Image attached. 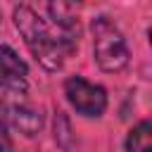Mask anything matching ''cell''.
I'll return each instance as SVG.
<instances>
[{
    "label": "cell",
    "instance_id": "1",
    "mask_svg": "<svg viewBox=\"0 0 152 152\" xmlns=\"http://www.w3.org/2000/svg\"><path fill=\"white\" fill-rule=\"evenodd\" d=\"M12 19H14V28L24 38V45L45 71L52 74L59 71L66 57L78 48V33H66V31H59V36L52 33L45 19L38 17L28 5L14 7Z\"/></svg>",
    "mask_w": 152,
    "mask_h": 152
},
{
    "label": "cell",
    "instance_id": "2",
    "mask_svg": "<svg viewBox=\"0 0 152 152\" xmlns=\"http://www.w3.org/2000/svg\"><path fill=\"white\" fill-rule=\"evenodd\" d=\"M90 36H93V57L97 66L107 74H119L131 62V50L119 31V26L107 17L97 14L90 21Z\"/></svg>",
    "mask_w": 152,
    "mask_h": 152
},
{
    "label": "cell",
    "instance_id": "3",
    "mask_svg": "<svg viewBox=\"0 0 152 152\" xmlns=\"http://www.w3.org/2000/svg\"><path fill=\"white\" fill-rule=\"evenodd\" d=\"M64 97L86 119H100L107 112V90L97 83L86 81L83 76H69L64 81Z\"/></svg>",
    "mask_w": 152,
    "mask_h": 152
},
{
    "label": "cell",
    "instance_id": "4",
    "mask_svg": "<svg viewBox=\"0 0 152 152\" xmlns=\"http://www.w3.org/2000/svg\"><path fill=\"white\" fill-rule=\"evenodd\" d=\"M28 64L17 55L14 48L0 45V90L10 95H26L28 90Z\"/></svg>",
    "mask_w": 152,
    "mask_h": 152
},
{
    "label": "cell",
    "instance_id": "5",
    "mask_svg": "<svg viewBox=\"0 0 152 152\" xmlns=\"http://www.w3.org/2000/svg\"><path fill=\"white\" fill-rule=\"evenodd\" d=\"M2 112H5V116H2L5 124L12 126L14 131H19V133L26 135V138L38 135L40 128H43V114H40V109H36V107H31V104L12 102V104H5Z\"/></svg>",
    "mask_w": 152,
    "mask_h": 152
},
{
    "label": "cell",
    "instance_id": "6",
    "mask_svg": "<svg viewBox=\"0 0 152 152\" xmlns=\"http://www.w3.org/2000/svg\"><path fill=\"white\" fill-rule=\"evenodd\" d=\"M83 0H48V14L59 31L78 33V12Z\"/></svg>",
    "mask_w": 152,
    "mask_h": 152
},
{
    "label": "cell",
    "instance_id": "7",
    "mask_svg": "<svg viewBox=\"0 0 152 152\" xmlns=\"http://www.w3.org/2000/svg\"><path fill=\"white\" fill-rule=\"evenodd\" d=\"M126 152H152V121H138L126 135Z\"/></svg>",
    "mask_w": 152,
    "mask_h": 152
},
{
    "label": "cell",
    "instance_id": "8",
    "mask_svg": "<svg viewBox=\"0 0 152 152\" xmlns=\"http://www.w3.org/2000/svg\"><path fill=\"white\" fill-rule=\"evenodd\" d=\"M52 131H55V142L64 150V152H71L74 150V133H71V121L69 116L57 109L55 112V124H52Z\"/></svg>",
    "mask_w": 152,
    "mask_h": 152
},
{
    "label": "cell",
    "instance_id": "9",
    "mask_svg": "<svg viewBox=\"0 0 152 152\" xmlns=\"http://www.w3.org/2000/svg\"><path fill=\"white\" fill-rule=\"evenodd\" d=\"M0 152H14L12 135H10V126L5 124L2 116H0Z\"/></svg>",
    "mask_w": 152,
    "mask_h": 152
}]
</instances>
